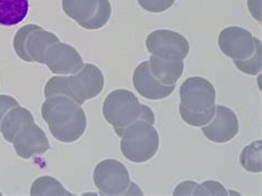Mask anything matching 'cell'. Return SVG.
I'll list each match as a JSON object with an SVG mask.
<instances>
[{"label":"cell","instance_id":"obj_25","mask_svg":"<svg viewBox=\"0 0 262 196\" xmlns=\"http://www.w3.org/2000/svg\"><path fill=\"white\" fill-rule=\"evenodd\" d=\"M18 106H20V104L15 97L6 94L0 95V124H2L3 119L7 114V112Z\"/></svg>","mask_w":262,"mask_h":196},{"label":"cell","instance_id":"obj_1","mask_svg":"<svg viewBox=\"0 0 262 196\" xmlns=\"http://www.w3.org/2000/svg\"><path fill=\"white\" fill-rule=\"evenodd\" d=\"M41 114L51 134L62 143H73L83 135L86 116L78 102L66 95L47 97Z\"/></svg>","mask_w":262,"mask_h":196},{"label":"cell","instance_id":"obj_13","mask_svg":"<svg viewBox=\"0 0 262 196\" xmlns=\"http://www.w3.org/2000/svg\"><path fill=\"white\" fill-rule=\"evenodd\" d=\"M133 85L142 96L148 100H162L174 92L176 86H164L150 73L148 61L137 66L133 74Z\"/></svg>","mask_w":262,"mask_h":196},{"label":"cell","instance_id":"obj_11","mask_svg":"<svg viewBox=\"0 0 262 196\" xmlns=\"http://www.w3.org/2000/svg\"><path fill=\"white\" fill-rule=\"evenodd\" d=\"M45 65L52 73L74 74L83 68L84 62L73 47L59 41L47 50Z\"/></svg>","mask_w":262,"mask_h":196},{"label":"cell","instance_id":"obj_6","mask_svg":"<svg viewBox=\"0 0 262 196\" xmlns=\"http://www.w3.org/2000/svg\"><path fill=\"white\" fill-rule=\"evenodd\" d=\"M93 181L101 195H128L132 184L126 167L113 159L104 160L96 165Z\"/></svg>","mask_w":262,"mask_h":196},{"label":"cell","instance_id":"obj_21","mask_svg":"<svg viewBox=\"0 0 262 196\" xmlns=\"http://www.w3.org/2000/svg\"><path fill=\"white\" fill-rule=\"evenodd\" d=\"M111 13L112 8L108 0H99L98 7H96L93 16L81 27L88 30L101 29L102 27H104L108 23L110 18H111Z\"/></svg>","mask_w":262,"mask_h":196},{"label":"cell","instance_id":"obj_14","mask_svg":"<svg viewBox=\"0 0 262 196\" xmlns=\"http://www.w3.org/2000/svg\"><path fill=\"white\" fill-rule=\"evenodd\" d=\"M148 64L150 73L164 86H176L184 71L183 61H168L150 55Z\"/></svg>","mask_w":262,"mask_h":196},{"label":"cell","instance_id":"obj_3","mask_svg":"<svg viewBox=\"0 0 262 196\" xmlns=\"http://www.w3.org/2000/svg\"><path fill=\"white\" fill-rule=\"evenodd\" d=\"M103 115L120 138L127 127L142 117L155 121L154 112L145 104H141L133 92L124 89H117L105 97Z\"/></svg>","mask_w":262,"mask_h":196},{"label":"cell","instance_id":"obj_18","mask_svg":"<svg viewBox=\"0 0 262 196\" xmlns=\"http://www.w3.org/2000/svg\"><path fill=\"white\" fill-rule=\"evenodd\" d=\"M240 163L247 172H262V141H254L241 151Z\"/></svg>","mask_w":262,"mask_h":196},{"label":"cell","instance_id":"obj_17","mask_svg":"<svg viewBox=\"0 0 262 196\" xmlns=\"http://www.w3.org/2000/svg\"><path fill=\"white\" fill-rule=\"evenodd\" d=\"M99 0H62V9L80 26L93 16Z\"/></svg>","mask_w":262,"mask_h":196},{"label":"cell","instance_id":"obj_2","mask_svg":"<svg viewBox=\"0 0 262 196\" xmlns=\"http://www.w3.org/2000/svg\"><path fill=\"white\" fill-rule=\"evenodd\" d=\"M181 104L179 113L190 127L208 124L216 111V91L211 83L202 76H191L179 90Z\"/></svg>","mask_w":262,"mask_h":196},{"label":"cell","instance_id":"obj_22","mask_svg":"<svg viewBox=\"0 0 262 196\" xmlns=\"http://www.w3.org/2000/svg\"><path fill=\"white\" fill-rule=\"evenodd\" d=\"M53 95H66L73 99L70 87H69V76H53L47 82L45 96L49 97Z\"/></svg>","mask_w":262,"mask_h":196},{"label":"cell","instance_id":"obj_23","mask_svg":"<svg viewBox=\"0 0 262 196\" xmlns=\"http://www.w3.org/2000/svg\"><path fill=\"white\" fill-rule=\"evenodd\" d=\"M191 195H228L223 184L216 181H206L203 184H197Z\"/></svg>","mask_w":262,"mask_h":196},{"label":"cell","instance_id":"obj_19","mask_svg":"<svg viewBox=\"0 0 262 196\" xmlns=\"http://www.w3.org/2000/svg\"><path fill=\"white\" fill-rule=\"evenodd\" d=\"M30 194L36 195H72L60 182L51 177H40L32 183Z\"/></svg>","mask_w":262,"mask_h":196},{"label":"cell","instance_id":"obj_20","mask_svg":"<svg viewBox=\"0 0 262 196\" xmlns=\"http://www.w3.org/2000/svg\"><path fill=\"white\" fill-rule=\"evenodd\" d=\"M234 65L241 72L249 75H256L261 71L262 68V46L261 41L256 38L254 51L246 60H233Z\"/></svg>","mask_w":262,"mask_h":196},{"label":"cell","instance_id":"obj_7","mask_svg":"<svg viewBox=\"0 0 262 196\" xmlns=\"http://www.w3.org/2000/svg\"><path fill=\"white\" fill-rule=\"evenodd\" d=\"M146 48L151 55L168 61H183L189 53L188 40L181 33L166 29L150 32Z\"/></svg>","mask_w":262,"mask_h":196},{"label":"cell","instance_id":"obj_15","mask_svg":"<svg viewBox=\"0 0 262 196\" xmlns=\"http://www.w3.org/2000/svg\"><path fill=\"white\" fill-rule=\"evenodd\" d=\"M33 122L34 119L31 112L18 106L10 109L4 116L2 124H0V133L7 142L12 143L13 138L16 136L17 133Z\"/></svg>","mask_w":262,"mask_h":196},{"label":"cell","instance_id":"obj_16","mask_svg":"<svg viewBox=\"0 0 262 196\" xmlns=\"http://www.w3.org/2000/svg\"><path fill=\"white\" fill-rule=\"evenodd\" d=\"M29 11V0H0V26L23 23Z\"/></svg>","mask_w":262,"mask_h":196},{"label":"cell","instance_id":"obj_8","mask_svg":"<svg viewBox=\"0 0 262 196\" xmlns=\"http://www.w3.org/2000/svg\"><path fill=\"white\" fill-rule=\"evenodd\" d=\"M69 87L73 100L82 106L85 100H91L102 92L104 88V76L100 68L88 64L79 72L69 76Z\"/></svg>","mask_w":262,"mask_h":196},{"label":"cell","instance_id":"obj_5","mask_svg":"<svg viewBox=\"0 0 262 196\" xmlns=\"http://www.w3.org/2000/svg\"><path fill=\"white\" fill-rule=\"evenodd\" d=\"M56 34L46 31L38 25H27L16 32L13 49L20 59L26 62H38L45 65L47 50L59 43Z\"/></svg>","mask_w":262,"mask_h":196},{"label":"cell","instance_id":"obj_24","mask_svg":"<svg viewBox=\"0 0 262 196\" xmlns=\"http://www.w3.org/2000/svg\"><path fill=\"white\" fill-rule=\"evenodd\" d=\"M144 10L160 13L168 10L175 4V0H137Z\"/></svg>","mask_w":262,"mask_h":196},{"label":"cell","instance_id":"obj_26","mask_svg":"<svg viewBox=\"0 0 262 196\" xmlns=\"http://www.w3.org/2000/svg\"><path fill=\"white\" fill-rule=\"evenodd\" d=\"M196 183L192 181H186L179 184L174 191V195H191Z\"/></svg>","mask_w":262,"mask_h":196},{"label":"cell","instance_id":"obj_10","mask_svg":"<svg viewBox=\"0 0 262 196\" xmlns=\"http://www.w3.org/2000/svg\"><path fill=\"white\" fill-rule=\"evenodd\" d=\"M204 135L211 142H229L239 132V121L236 113L225 106H216L212 120L202 127Z\"/></svg>","mask_w":262,"mask_h":196},{"label":"cell","instance_id":"obj_27","mask_svg":"<svg viewBox=\"0 0 262 196\" xmlns=\"http://www.w3.org/2000/svg\"><path fill=\"white\" fill-rule=\"evenodd\" d=\"M0 195H2V193H0Z\"/></svg>","mask_w":262,"mask_h":196},{"label":"cell","instance_id":"obj_4","mask_svg":"<svg viewBox=\"0 0 262 196\" xmlns=\"http://www.w3.org/2000/svg\"><path fill=\"white\" fill-rule=\"evenodd\" d=\"M154 122L142 117L124 131L121 136V151L130 162H147L156 154L160 146V135L153 127Z\"/></svg>","mask_w":262,"mask_h":196},{"label":"cell","instance_id":"obj_9","mask_svg":"<svg viewBox=\"0 0 262 196\" xmlns=\"http://www.w3.org/2000/svg\"><path fill=\"white\" fill-rule=\"evenodd\" d=\"M256 38L244 28L232 26L219 33L218 46L222 52L232 60H246L254 51Z\"/></svg>","mask_w":262,"mask_h":196},{"label":"cell","instance_id":"obj_12","mask_svg":"<svg viewBox=\"0 0 262 196\" xmlns=\"http://www.w3.org/2000/svg\"><path fill=\"white\" fill-rule=\"evenodd\" d=\"M12 144L18 155L26 160L42 155L50 149L45 131L34 122L20 130L13 138Z\"/></svg>","mask_w":262,"mask_h":196}]
</instances>
